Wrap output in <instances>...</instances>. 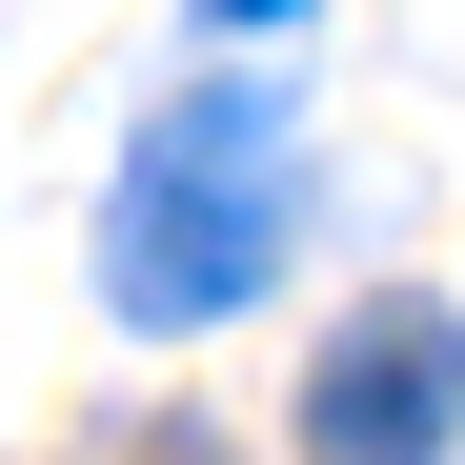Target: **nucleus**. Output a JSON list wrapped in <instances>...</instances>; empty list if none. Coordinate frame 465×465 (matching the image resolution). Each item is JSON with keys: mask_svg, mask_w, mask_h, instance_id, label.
<instances>
[{"mask_svg": "<svg viewBox=\"0 0 465 465\" xmlns=\"http://www.w3.org/2000/svg\"><path fill=\"white\" fill-rule=\"evenodd\" d=\"M303 223V102L283 82H183L102 203V303L122 324H243Z\"/></svg>", "mask_w": 465, "mask_h": 465, "instance_id": "f257e3e1", "label": "nucleus"}, {"mask_svg": "<svg viewBox=\"0 0 465 465\" xmlns=\"http://www.w3.org/2000/svg\"><path fill=\"white\" fill-rule=\"evenodd\" d=\"M465 445V324L445 303H364L303 364V465H445Z\"/></svg>", "mask_w": 465, "mask_h": 465, "instance_id": "f03ea898", "label": "nucleus"}, {"mask_svg": "<svg viewBox=\"0 0 465 465\" xmlns=\"http://www.w3.org/2000/svg\"><path fill=\"white\" fill-rule=\"evenodd\" d=\"M203 21H303V0H203Z\"/></svg>", "mask_w": 465, "mask_h": 465, "instance_id": "7ed1b4c3", "label": "nucleus"}]
</instances>
